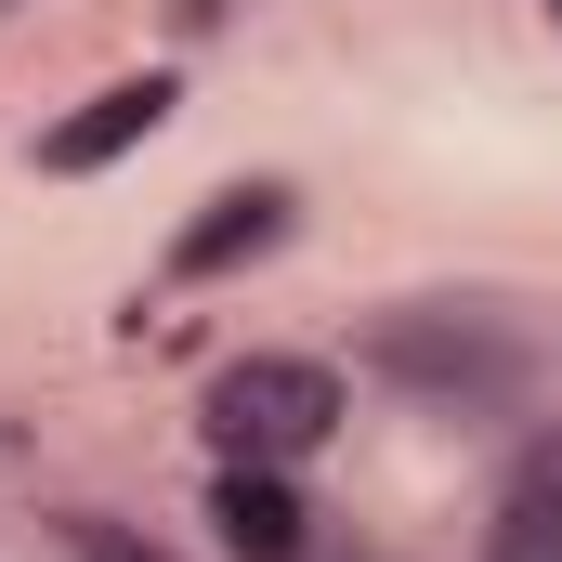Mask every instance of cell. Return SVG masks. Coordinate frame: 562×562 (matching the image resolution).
Masks as SVG:
<instances>
[{
	"instance_id": "1",
	"label": "cell",
	"mask_w": 562,
	"mask_h": 562,
	"mask_svg": "<svg viewBox=\"0 0 562 562\" xmlns=\"http://www.w3.org/2000/svg\"><path fill=\"white\" fill-rule=\"evenodd\" d=\"M340 419H353V393H340L327 353H236L210 380V445L262 458V471H301L314 445H340Z\"/></svg>"
},
{
	"instance_id": "2",
	"label": "cell",
	"mask_w": 562,
	"mask_h": 562,
	"mask_svg": "<svg viewBox=\"0 0 562 562\" xmlns=\"http://www.w3.org/2000/svg\"><path fill=\"white\" fill-rule=\"evenodd\" d=\"M367 367L393 380V393H419V406H510V380H524V340L497 327V314H458V301H406V314H380L367 327Z\"/></svg>"
},
{
	"instance_id": "3",
	"label": "cell",
	"mask_w": 562,
	"mask_h": 562,
	"mask_svg": "<svg viewBox=\"0 0 562 562\" xmlns=\"http://www.w3.org/2000/svg\"><path fill=\"white\" fill-rule=\"evenodd\" d=\"M170 105H183V79H170V66H132V79H105L92 105H66V119L40 132V170H53V183H92V170H119L132 144L170 132Z\"/></svg>"
},
{
	"instance_id": "4",
	"label": "cell",
	"mask_w": 562,
	"mask_h": 562,
	"mask_svg": "<svg viewBox=\"0 0 562 562\" xmlns=\"http://www.w3.org/2000/svg\"><path fill=\"white\" fill-rule=\"evenodd\" d=\"M288 223H301L288 183H223V196H196V223L170 236V288H223V276H249V262H276Z\"/></svg>"
},
{
	"instance_id": "5",
	"label": "cell",
	"mask_w": 562,
	"mask_h": 562,
	"mask_svg": "<svg viewBox=\"0 0 562 562\" xmlns=\"http://www.w3.org/2000/svg\"><path fill=\"white\" fill-rule=\"evenodd\" d=\"M210 524H223L236 562H314V510H301V484L262 471V458H223L210 471Z\"/></svg>"
},
{
	"instance_id": "6",
	"label": "cell",
	"mask_w": 562,
	"mask_h": 562,
	"mask_svg": "<svg viewBox=\"0 0 562 562\" xmlns=\"http://www.w3.org/2000/svg\"><path fill=\"white\" fill-rule=\"evenodd\" d=\"M484 562H562V431H537L484 510Z\"/></svg>"
},
{
	"instance_id": "7",
	"label": "cell",
	"mask_w": 562,
	"mask_h": 562,
	"mask_svg": "<svg viewBox=\"0 0 562 562\" xmlns=\"http://www.w3.org/2000/svg\"><path fill=\"white\" fill-rule=\"evenodd\" d=\"M66 537H79V562H170L157 537H132V524H105V510H79Z\"/></svg>"
},
{
	"instance_id": "8",
	"label": "cell",
	"mask_w": 562,
	"mask_h": 562,
	"mask_svg": "<svg viewBox=\"0 0 562 562\" xmlns=\"http://www.w3.org/2000/svg\"><path fill=\"white\" fill-rule=\"evenodd\" d=\"M183 13H196V26H210V13H236V0H183Z\"/></svg>"
},
{
	"instance_id": "9",
	"label": "cell",
	"mask_w": 562,
	"mask_h": 562,
	"mask_svg": "<svg viewBox=\"0 0 562 562\" xmlns=\"http://www.w3.org/2000/svg\"><path fill=\"white\" fill-rule=\"evenodd\" d=\"M537 13H550V26H562V0H537Z\"/></svg>"
}]
</instances>
